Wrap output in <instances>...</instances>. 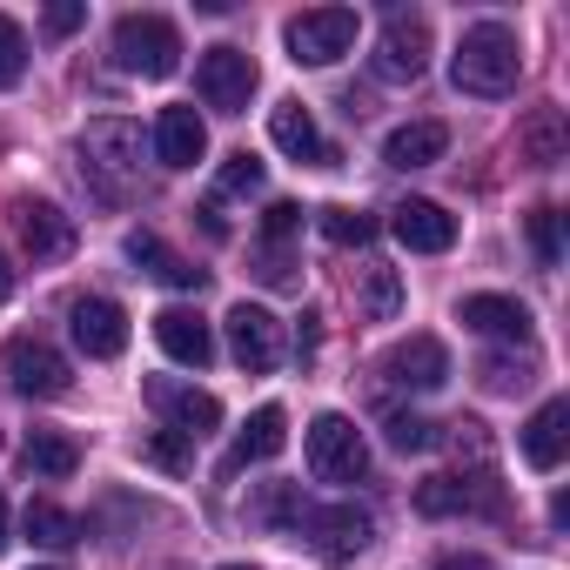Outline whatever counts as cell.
Wrapping results in <instances>:
<instances>
[{
    "mask_svg": "<svg viewBox=\"0 0 570 570\" xmlns=\"http://www.w3.org/2000/svg\"><path fill=\"white\" fill-rule=\"evenodd\" d=\"M303 510H309V497H303L296 483H268V490H262V497L248 503V517H255L262 530H289V537H296Z\"/></svg>",
    "mask_w": 570,
    "mask_h": 570,
    "instance_id": "484cf974",
    "label": "cell"
},
{
    "mask_svg": "<svg viewBox=\"0 0 570 570\" xmlns=\"http://www.w3.org/2000/svg\"><path fill=\"white\" fill-rule=\"evenodd\" d=\"M228 356H235L248 376L282 370V356H289V343H282V316H268L262 303H235V309H228Z\"/></svg>",
    "mask_w": 570,
    "mask_h": 570,
    "instance_id": "52a82bcc",
    "label": "cell"
},
{
    "mask_svg": "<svg viewBox=\"0 0 570 570\" xmlns=\"http://www.w3.org/2000/svg\"><path fill=\"white\" fill-rule=\"evenodd\" d=\"M128 262H141L148 275H161L168 289H195V296L208 289V268H195V262H181L175 248H161L155 228H135V235H128Z\"/></svg>",
    "mask_w": 570,
    "mask_h": 570,
    "instance_id": "603a6c76",
    "label": "cell"
},
{
    "mask_svg": "<svg viewBox=\"0 0 570 570\" xmlns=\"http://www.w3.org/2000/svg\"><path fill=\"white\" fill-rule=\"evenodd\" d=\"M282 41H289L296 68H330L356 48V8H303V14H289Z\"/></svg>",
    "mask_w": 570,
    "mask_h": 570,
    "instance_id": "277c9868",
    "label": "cell"
},
{
    "mask_svg": "<svg viewBox=\"0 0 570 570\" xmlns=\"http://www.w3.org/2000/svg\"><path fill=\"white\" fill-rule=\"evenodd\" d=\"M390 228H396V242L416 248V255H443V248L456 242V215H450L443 202H423V195L396 202V208H390Z\"/></svg>",
    "mask_w": 570,
    "mask_h": 570,
    "instance_id": "4fadbf2b",
    "label": "cell"
},
{
    "mask_svg": "<svg viewBox=\"0 0 570 570\" xmlns=\"http://www.w3.org/2000/svg\"><path fill=\"white\" fill-rule=\"evenodd\" d=\"M155 343H161V356L181 363V370H208V363H215V330H208L195 309H181V303H168V309L155 316Z\"/></svg>",
    "mask_w": 570,
    "mask_h": 570,
    "instance_id": "5bb4252c",
    "label": "cell"
},
{
    "mask_svg": "<svg viewBox=\"0 0 570 570\" xmlns=\"http://www.w3.org/2000/svg\"><path fill=\"white\" fill-rule=\"evenodd\" d=\"M383 370H390V383H403V390H423V396H430V390H443V383H450V350H443L436 336H410V343H396V350H390V363H383Z\"/></svg>",
    "mask_w": 570,
    "mask_h": 570,
    "instance_id": "e0dca14e",
    "label": "cell"
},
{
    "mask_svg": "<svg viewBox=\"0 0 570 570\" xmlns=\"http://www.w3.org/2000/svg\"><path fill=\"white\" fill-rule=\"evenodd\" d=\"M450 450H456V463H470L476 476L490 470V430H483V423H450Z\"/></svg>",
    "mask_w": 570,
    "mask_h": 570,
    "instance_id": "836d02e7",
    "label": "cell"
},
{
    "mask_svg": "<svg viewBox=\"0 0 570 570\" xmlns=\"http://www.w3.org/2000/svg\"><path fill=\"white\" fill-rule=\"evenodd\" d=\"M463 323H470L476 336H490V343H517V350H523L530 330H537L530 309H523L517 296H470V303H463Z\"/></svg>",
    "mask_w": 570,
    "mask_h": 570,
    "instance_id": "44dd1931",
    "label": "cell"
},
{
    "mask_svg": "<svg viewBox=\"0 0 570 570\" xmlns=\"http://www.w3.org/2000/svg\"><path fill=\"white\" fill-rule=\"evenodd\" d=\"M436 570H490V557L483 550H450V557H436Z\"/></svg>",
    "mask_w": 570,
    "mask_h": 570,
    "instance_id": "60d3db41",
    "label": "cell"
},
{
    "mask_svg": "<svg viewBox=\"0 0 570 570\" xmlns=\"http://www.w3.org/2000/svg\"><path fill=\"white\" fill-rule=\"evenodd\" d=\"M81 21H88V8H81V0H55V8H48V21H41V28H48V35H75Z\"/></svg>",
    "mask_w": 570,
    "mask_h": 570,
    "instance_id": "f35d334b",
    "label": "cell"
},
{
    "mask_svg": "<svg viewBox=\"0 0 570 570\" xmlns=\"http://www.w3.org/2000/svg\"><path fill=\"white\" fill-rule=\"evenodd\" d=\"M316 228H323V242H336V248H363V242H376V215H370V208H350V202L316 208Z\"/></svg>",
    "mask_w": 570,
    "mask_h": 570,
    "instance_id": "4316f807",
    "label": "cell"
},
{
    "mask_svg": "<svg viewBox=\"0 0 570 570\" xmlns=\"http://www.w3.org/2000/svg\"><path fill=\"white\" fill-rule=\"evenodd\" d=\"M530 242H537L543 268H557V262H563V215H557V208H537V215H530Z\"/></svg>",
    "mask_w": 570,
    "mask_h": 570,
    "instance_id": "d590c367",
    "label": "cell"
},
{
    "mask_svg": "<svg viewBox=\"0 0 570 570\" xmlns=\"http://www.w3.org/2000/svg\"><path fill=\"white\" fill-rule=\"evenodd\" d=\"M476 376H483V390L510 396V390H523V383L537 376V363H530V356H483V363H476Z\"/></svg>",
    "mask_w": 570,
    "mask_h": 570,
    "instance_id": "1f68e13d",
    "label": "cell"
},
{
    "mask_svg": "<svg viewBox=\"0 0 570 570\" xmlns=\"http://www.w3.org/2000/svg\"><path fill=\"white\" fill-rule=\"evenodd\" d=\"M523 161H537V168H557L563 161V115L557 108H537L530 121H523Z\"/></svg>",
    "mask_w": 570,
    "mask_h": 570,
    "instance_id": "f1b7e54d",
    "label": "cell"
},
{
    "mask_svg": "<svg viewBox=\"0 0 570 570\" xmlns=\"http://www.w3.org/2000/svg\"><path fill=\"white\" fill-rule=\"evenodd\" d=\"M215 188H222V195H255V188H262V161H255L248 148H242V155H228V161H222V175H215Z\"/></svg>",
    "mask_w": 570,
    "mask_h": 570,
    "instance_id": "e575fe53",
    "label": "cell"
},
{
    "mask_svg": "<svg viewBox=\"0 0 570 570\" xmlns=\"http://www.w3.org/2000/svg\"><path fill=\"white\" fill-rule=\"evenodd\" d=\"M68 330H75V350H81L88 363H115V356L128 350V316H121V303H108V296H81V303L68 309Z\"/></svg>",
    "mask_w": 570,
    "mask_h": 570,
    "instance_id": "8fae6325",
    "label": "cell"
},
{
    "mask_svg": "<svg viewBox=\"0 0 570 570\" xmlns=\"http://www.w3.org/2000/svg\"><path fill=\"white\" fill-rule=\"evenodd\" d=\"M296 228H303V208L296 202H268V215H262V235L268 242H289Z\"/></svg>",
    "mask_w": 570,
    "mask_h": 570,
    "instance_id": "74e56055",
    "label": "cell"
},
{
    "mask_svg": "<svg viewBox=\"0 0 570 570\" xmlns=\"http://www.w3.org/2000/svg\"><path fill=\"white\" fill-rule=\"evenodd\" d=\"M416 510L423 517H456V510H497V483L483 476H423L416 483Z\"/></svg>",
    "mask_w": 570,
    "mask_h": 570,
    "instance_id": "ac0fdd59",
    "label": "cell"
},
{
    "mask_svg": "<svg viewBox=\"0 0 570 570\" xmlns=\"http://www.w3.org/2000/svg\"><path fill=\"white\" fill-rule=\"evenodd\" d=\"M48 570H55V563H48Z\"/></svg>",
    "mask_w": 570,
    "mask_h": 570,
    "instance_id": "f6af8a7d",
    "label": "cell"
},
{
    "mask_svg": "<svg viewBox=\"0 0 570 570\" xmlns=\"http://www.w3.org/2000/svg\"><path fill=\"white\" fill-rule=\"evenodd\" d=\"M115 68L141 75V81H168L181 68V35L161 14H121L115 21Z\"/></svg>",
    "mask_w": 570,
    "mask_h": 570,
    "instance_id": "3957f363",
    "label": "cell"
},
{
    "mask_svg": "<svg viewBox=\"0 0 570 570\" xmlns=\"http://www.w3.org/2000/svg\"><path fill=\"white\" fill-rule=\"evenodd\" d=\"M309 470L323 476V483H363L370 476V443H363V430L350 423V416H316L309 423Z\"/></svg>",
    "mask_w": 570,
    "mask_h": 570,
    "instance_id": "8992f818",
    "label": "cell"
},
{
    "mask_svg": "<svg viewBox=\"0 0 570 570\" xmlns=\"http://www.w3.org/2000/svg\"><path fill=\"white\" fill-rule=\"evenodd\" d=\"M28 75V35L14 14H0V88H14Z\"/></svg>",
    "mask_w": 570,
    "mask_h": 570,
    "instance_id": "d6a6232c",
    "label": "cell"
},
{
    "mask_svg": "<svg viewBox=\"0 0 570 570\" xmlns=\"http://www.w3.org/2000/svg\"><path fill=\"white\" fill-rule=\"evenodd\" d=\"M21 463H28V476L61 483V476H75V470H81V443H75V436H61V430H35V436H28V450H21Z\"/></svg>",
    "mask_w": 570,
    "mask_h": 570,
    "instance_id": "d4e9b609",
    "label": "cell"
},
{
    "mask_svg": "<svg viewBox=\"0 0 570 570\" xmlns=\"http://www.w3.org/2000/svg\"><path fill=\"white\" fill-rule=\"evenodd\" d=\"M81 181L95 188V195H108V202H121L128 188H135V175H141V128L135 121H121V115H101V121H88L81 128Z\"/></svg>",
    "mask_w": 570,
    "mask_h": 570,
    "instance_id": "7a4b0ae2",
    "label": "cell"
},
{
    "mask_svg": "<svg viewBox=\"0 0 570 570\" xmlns=\"http://www.w3.org/2000/svg\"><path fill=\"white\" fill-rule=\"evenodd\" d=\"M443 148H450V128L443 121H403V128H390V141H383V161L390 168H430V161H443Z\"/></svg>",
    "mask_w": 570,
    "mask_h": 570,
    "instance_id": "cb8c5ba5",
    "label": "cell"
},
{
    "mask_svg": "<svg viewBox=\"0 0 570 570\" xmlns=\"http://www.w3.org/2000/svg\"><path fill=\"white\" fill-rule=\"evenodd\" d=\"M255 275H262V282H282V289H289V282H296V268H289V255H282V248H268Z\"/></svg>",
    "mask_w": 570,
    "mask_h": 570,
    "instance_id": "ab89813d",
    "label": "cell"
},
{
    "mask_svg": "<svg viewBox=\"0 0 570 570\" xmlns=\"http://www.w3.org/2000/svg\"><path fill=\"white\" fill-rule=\"evenodd\" d=\"M563 450H570V403L550 396V403L523 423V463H530V470H557Z\"/></svg>",
    "mask_w": 570,
    "mask_h": 570,
    "instance_id": "7402d4cb",
    "label": "cell"
},
{
    "mask_svg": "<svg viewBox=\"0 0 570 570\" xmlns=\"http://www.w3.org/2000/svg\"><path fill=\"white\" fill-rule=\"evenodd\" d=\"M14 296V268H8V248H0V303Z\"/></svg>",
    "mask_w": 570,
    "mask_h": 570,
    "instance_id": "b9f144b4",
    "label": "cell"
},
{
    "mask_svg": "<svg viewBox=\"0 0 570 570\" xmlns=\"http://www.w3.org/2000/svg\"><path fill=\"white\" fill-rule=\"evenodd\" d=\"M202 155H208L202 115L195 108H161V121H155V161L161 168H195Z\"/></svg>",
    "mask_w": 570,
    "mask_h": 570,
    "instance_id": "ffe728a7",
    "label": "cell"
},
{
    "mask_svg": "<svg viewBox=\"0 0 570 570\" xmlns=\"http://www.w3.org/2000/svg\"><path fill=\"white\" fill-rule=\"evenodd\" d=\"M0 363H8V383H14L21 396H61V390L75 383L68 356H61L55 343H41V336H14Z\"/></svg>",
    "mask_w": 570,
    "mask_h": 570,
    "instance_id": "30bf717a",
    "label": "cell"
},
{
    "mask_svg": "<svg viewBox=\"0 0 570 570\" xmlns=\"http://www.w3.org/2000/svg\"><path fill=\"white\" fill-rule=\"evenodd\" d=\"M268 141H275L282 155H296V161H316V168L336 161V148L316 135V115H309L303 101H275V108H268Z\"/></svg>",
    "mask_w": 570,
    "mask_h": 570,
    "instance_id": "2e32d148",
    "label": "cell"
},
{
    "mask_svg": "<svg viewBox=\"0 0 570 570\" xmlns=\"http://www.w3.org/2000/svg\"><path fill=\"white\" fill-rule=\"evenodd\" d=\"M517 75H523V48H517V35H510L503 21L463 28V41H456V55H450V81H456L463 95L503 101V95H517Z\"/></svg>",
    "mask_w": 570,
    "mask_h": 570,
    "instance_id": "6da1fadb",
    "label": "cell"
},
{
    "mask_svg": "<svg viewBox=\"0 0 570 570\" xmlns=\"http://www.w3.org/2000/svg\"><path fill=\"white\" fill-rule=\"evenodd\" d=\"M0 550H8V497H0Z\"/></svg>",
    "mask_w": 570,
    "mask_h": 570,
    "instance_id": "7bdbcfd3",
    "label": "cell"
},
{
    "mask_svg": "<svg viewBox=\"0 0 570 570\" xmlns=\"http://www.w3.org/2000/svg\"><path fill=\"white\" fill-rule=\"evenodd\" d=\"M282 443H289V416H282L275 403H262V410L242 423V436L228 443V456H222V476H242L248 463H268V456H282Z\"/></svg>",
    "mask_w": 570,
    "mask_h": 570,
    "instance_id": "9a60e30c",
    "label": "cell"
},
{
    "mask_svg": "<svg viewBox=\"0 0 570 570\" xmlns=\"http://www.w3.org/2000/svg\"><path fill=\"white\" fill-rule=\"evenodd\" d=\"M14 222H21V248L35 262H61L75 248V222L55 202H14Z\"/></svg>",
    "mask_w": 570,
    "mask_h": 570,
    "instance_id": "d6986e66",
    "label": "cell"
},
{
    "mask_svg": "<svg viewBox=\"0 0 570 570\" xmlns=\"http://www.w3.org/2000/svg\"><path fill=\"white\" fill-rule=\"evenodd\" d=\"M383 430H390V450H403V456H423V450H436V443H443V430H436L430 416H410V410H396Z\"/></svg>",
    "mask_w": 570,
    "mask_h": 570,
    "instance_id": "4dcf8cb0",
    "label": "cell"
},
{
    "mask_svg": "<svg viewBox=\"0 0 570 570\" xmlns=\"http://www.w3.org/2000/svg\"><path fill=\"white\" fill-rule=\"evenodd\" d=\"M370 61H376L383 81H423V68H430V21L410 14V8H396L383 21V35H376V55Z\"/></svg>",
    "mask_w": 570,
    "mask_h": 570,
    "instance_id": "ba28073f",
    "label": "cell"
},
{
    "mask_svg": "<svg viewBox=\"0 0 570 570\" xmlns=\"http://www.w3.org/2000/svg\"><path fill=\"white\" fill-rule=\"evenodd\" d=\"M141 456H148L155 470H188V436H175V430H155V436L141 443Z\"/></svg>",
    "mask_w": 570,
    "mask_h": 570,
    "instance_id": "8d00e7d4",
    "label": "cell"
},
{
    "mask_svg": "<svg viewBox=\"0 0 570 570\" xmlns=\"http://www.w3.org/2000/svg\"><path fill=\"white\" fill-rule=\"evenodd\" d=\"M396 309H403V275L390 262H370L363 268V316L370 323H396Z\"/></svg>",
    "mask_w": 570,
    "mask_h": 570,
    "instance_id": "83f0119b",
    "label": "cell"
},
{
    "mask_svg": "<svg viewBox=\"0 0 570 570\" xmlns=\"http://www.w3.org/2000/svg\"><path fill=\"white\" fill-rule=\"evenodd\" d=\"M28 537H35L41 550H68V543H81V523H75L61 503H28Z\"/></svg>",
    "mask_w": 570,
    "mask_h": 570,
    "instance_id": "f546056e",
    "label": "cell"
},
{
    "mask_svg": "<svg viewBox=\"0 0 570 570\" xmlns=\"http://www.w3.org/2000/svg\"><path fill=\"white\" fill-rule=\"evenodd\" d=\"M296 537H309V550L323 563H350V557H363L376 543V517L356 510V503H309L303 523H296Z\"/></svg>",
    "mask_w": 570,
    "mask_h": 570,
    "instance_id": "5b68a950",
    "label": "cell"
},
{
    "mask_svg": "<svg viewBox=\"0 0 570 570\" xmlns=\"http://www.w3.org/2000/svg\"><path fill=\"white\" fill-rule=\"evenodd\" d=\"M195 88H202V101L215 108V115H248V95H255V61L242 55V48H208L202 61H195Z\"/></svg>",
    "mask_w": 570,
    "mask_h": 570,
    "instance_id": "9c48e42d",
    "label": "cell"
},
{
    "mask_svg": "<svg viewBox=\"0 0 570 570\" xmlns=\"http://www.w3.org/2000/svg\"><path fill=\"white\" fill-rule=\"evenodd\" d=\"M148 403H155V410L168 416V430L188 436V443L222 423V403H215L208 390H195V383H175V376H155V383H148Z\"/></svg>",
    "mask_w": 570,
    "mask_h": 570,
    "instance_id": "7c38bea8",
    "label": "cell"
},
{
    "mask_svg": "<svg viewBox=\"0 0 570 570\" xmlns=\"http://www.w3.org/2000/svg\"><path fill=\"white\" fill-rule=\"evenodd\" d=\"M222 570H255V563H222Z\"/></svg>",
    "mask_w": 570,
    "mask_h": 570,
    "instance_id": "ee69618b",
    "label": "cell"
}]
</instances>
